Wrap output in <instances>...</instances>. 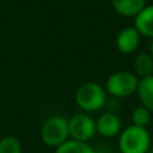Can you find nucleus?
I'll return each instance as SVG.
<instances>
[{
	"label": "nucleus",
	"mask_w": 153,
	"mask_h": 153,
	"mask_svg": "<svg viewBox=\"0 0 153 153\" xmlns=\"http://www.w3.org/2000/svg\"><path fill=\"white\" fill-rule=\"evenodd\" d=\"M55 153H95L94 149L85 141L67 140L56 148Z\"/></svg>",
	"instance_id": "f8f14e48"
},
{
	"label": "nucleus",
	"mask_w": 153,
	"mask_h": 153,
	"mask_svg": "<svg viewBox=\"0 0 153 153\" xmlns=\"http://www.w3.org/2000/svg\"><path fill=\"white\" fill-rule=\"evenodd\" d=\"M151 55H152V58H153V39H152V46H151Z\"/></svg>",
	"instance_id": "2eb2a0df"
},
{
	"label": "nucleus",
	"mask_w": 153,
	"mask_h": 153,
	"mask_svg": "<svg viewBox=\"0 0 153 153\" xmlns=\"http://www.w3.org/2000/svg\"><path fill=\"white\" fill-rule=\"evenodd\" d=\"M134 27L141 36L153 39V4L145 5L134 16Z\"/></svg>",
	"instance_id": "6e6552de"
},
{
	"label": "nucleus",
	"mask_w": 153,
	"mask_h": 153,
	"mask_svg": "<svg viewBox=\"0 0 153 153\" xmlns=\"http://www.w3.org/2000/svg\"><path fill=\"white\" fill-rule=\"evenodd\" d=\"M101 1H103V3H110L111 0H101Z\"/></svg>",
	"instance_id": "dca6fc26"
},
{
	"label": "nucleus",
	"mask_w": 153,
	"mask_h": 153,
	"mask_svg": "<svg viewBox=\"0 0 153 153\" xmlns=\"http://www.w3.org/2000/svg\"><path fill=\"white\" fill-rule=\"evenodd\" d=\"M42 141L48 146L58 148L69 140V120L63 116H51L45 121L40 129Z\"/></svg>",
	"instance_id": "7ed1b4c3"
},
{
	"label": "nucleus",
	"mask_w": 153,
	"mask_h": 153,
	"mask_svg": "<svg viewBox=\"0 0 153 153\" xmlns=\"http://www.w3.org/2000/svg\"><path fill=\"white\" fill-rule=\"evenodd\" d=\"M0 153H22V144L15 136H5L0 140Z\"/></svg>",
	"instance_id": "4468645a"
},
{
	"label": "nucleus",
	"mask_w": 153,
	"mask_h": 153,
	"mask_svg": "<svg viewBox=\"0 0 153 153\" xmlns=\"http://www.w3.org/2000/svg\"><path fill=\"white\" fill-rule=\"evenodd\" d=\"M136 75L140 78L153 75V58L148 53H140L136 55L134 62H133Z\"/></svg>",
	"instance_id": "9b49d317"
},
{
	"label": "nucleus",
	"mask_w": 153,
	"mask_h": 153,
	"mask_svg": "<svg viewBox=\"0 0 153 153\" xmlns=\"http://www.w3.org/2000/svg\"><path fill=\"white\" fill-rule=\"evenodd\" d=\"M114 11L125 18H134L146 5V0H111Z\"/></svg>",
	"instance_id": "1a4fd4ad"
},
{
	"label": "nucleus",
	"mask_w": 153,
	"mask_h": 153,
	"mask_svg": "<svg viewBox=\"0 0 153 153\" xmlns=\"http://www.w3.org/2000/svg\"><path fill=\"white\" fill-rule=\"evenodd\" d=\"M137 94L144 108L153 113V75L140 78L137 87Z\"/></svg>",
	"instance_id": "9d476101"
},
{
	"label": "nucleus",
	"mask_w": 153,
	"mask_h": 153,
	"mask_svg": "<svg viewBox=\"0 0 153 153\" xmlns=\"http://www.w3.org/2000/svg\"><path fill=\"white\" fill-rule=\"evenodd\" d=\"M151 146V134L144 126L130 125L121 130L118 148L121 153H146Z\"/></svg>",
	"instance_id": "f257e3e1"
},
{
	"label": "nucleus",
	"mask_w": 153,
	"mask_h": 153,
	"mask_svg": "<svg viewBox=\"0 0 153 153\" xmlns=\"http://www.w3.org/2000/svg\"><path fill=\"white\" fill-rule=\"evenodd\" d=\"M75 102L85 113L97 111L106 103V90L95 82H86L76 90Z\"/></svg>",
	"instance_id": "f03ea898"
},
{
	"label": "nucleus",
	"mask_w": 153,
	"mask_h": 153,
	"mask_svg": "<svg viewBox=\"0 0 153 153\" xmlns=\"http://www.w3.org/2000/svg\"><path fill=\"white\" fill-rule=\"evenodd\" d=\"M97 133L95 121L87 113H79L69 120V136L71 140L87 141Z\"/></svg>",
	"instance_id": "39448f33"
},
{
	"label": "nucleus",
	"mask_w": 153,
	"mask_h": 153,
	"mask_svg": "<svg viewBox=\"0 0 153 153\" xmlns=\"http://www.w3.org/2000/svg\"><path fill=\"white\" fill-rule=\"evenodd\" d=\"M95 128H97V133L106 138L116 137L117 134L121 133V120L113 111H105L102 113L98 120L95 121Z\"/></svg>",
	"instance_id": "423d86ee"
},
{
	"label": "nucleus",
	"mask_w": 153,
	"mask_h": 153,
	"mask_svg": "<svg viewBox=\"0 0 153 153\" xmlns=\"http://www.w3.org/2000/svg\"><path fill=\"white\" fill-rule=\"evenodd\" d=\"M138 78L130 71H117L108 76L105 90L116 98H126L137 93Z\"/></svg>",
	"instance_id": "20e7f679"
},
{
	"label": "nucleus",
	"mask_w": 153,
	"mask_h": 153,
	"mask_svg": "<svg viewBox=\"0 0 153 153\" xmlns=\"http://www.w3.org/2000/svg\"><path fill=\"white\" fill-rule=\"evenodd\" d=\"M141 35L136 30V27H126L121 30L116 38L117 50L122 54H133L140 46Z\"/></svg>",
	"instance_id": "0eeeda50"
},
{
	"label": "nucleus",
	"mask_w": 153,
	"mask_h": 153,
	"mask_svg": "<svg viewBox=\"0 0 153 153\" xmlns=\"http://www.w3.org/2000/svg\"><path fill=\"white\" fill-rule=\"evenodd\" d=\"M151 118H152V111L148 110L146 108H144L143 105L137 106V108L132 111V122H133V125L146 128V125L151 122Z\"/></svg>",
	"instance_id": "ddd939ff"
}]
</instances>
